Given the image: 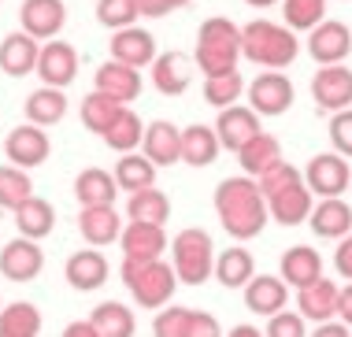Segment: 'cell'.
Wrapping results in <instances>:
<instances>
[{
  "label": "cell",
  "mask_w": 352,
  "mask_h": 337,
  "mask_svg": "<svg viewBox=\"0 0 352 337\" xmlns=\"http://www.w3.org/2000/svg\"><path fill=\"white\" fill-rule=\"evenodd\" d=\"M215 215L234 241L260 237L263 226H267V219H271L267 200H263V193H260V182L249 178V175L223 178L215 186Z\"/></svg>",
  "instance_id": "6da1fadb"
},
{
  "label": "cell",
  "mask_w": 352,
  "mask_h": 337,
  "mask_svg": "<svg viewBox=\"0 0 352 337\" xmlns=\"http://www.w3.org/2000/svg\"><path fill=\"white\" fill-rule=\"evenodd\" d=\"M260 193L267 200V211H271L274 223L300 226L311 219V208H316L311 204V189L293 163H278L274 171H267L260 178Z\"/></svg>",
  "instance_id": "7a4b0ae2"
},
{
  "label": "cell",
  "mask_w": 352,
  "mask_h": 337,
  "mask_svg": "<svg viewBox=\"0 0 352 337\" xmlns=\"http://www.w3.org/2000/svg\"><path fill=\"white\" fill-rule=\"evenodd\" d=\"M300 41L285 23H271V19H252L241 26V56L256 67L267 71H282L297 60Z\"/></svg>",
  "instance_id": "3957f363"
},
{
  "label": "cell",
  "mask_w": 352,
  "mask_h": 337,
  "mask_svg": "<svg viewBox=\"0 0 352 337\" xmlns=\"http://www.w3.org/2000/svg\"><path fill=\"white\" fill-rule=\"evenodd\" d=\"M237 60H241V26L223 15L204 19L201 30H197V52H193V63L201 67V74L204 78L230 74L237 71Z\"/></svg>",
  "instance_id": "277c9868"
},
{
  "label": "cell",
  "mask_w": 352,
  "mask_h": 337,
  "mask_svg": "<svg viewBox=\"0 0 352 337\" xmlns=\"http://www.w3.org/2000/svg\"><path fill=\"white\" fill-rule=\"evenodd\" d=\"M119 278H122V285L130 289V296L138 301V307H145V312L167 307L170 296H175V289H178L175 267L164 263V259H122Z\"/></svg>",
  "instance_id": "5b68a950"
},
{
  "label": "cell",
  "mask_w": 352,
  "mask_h": 337,
  "mask_svg": "<svg viewBox=\"0 0 352 337\" xmlns=\"http://www.w3.org/2000/svg\"><path fill=\"white\" fill-rule=\"evenodd\" d=\"M170 267H175L178 282L186 285H204L208 278H215V241L201 226L178 230L170 241Z\"/></svg>",
  "instance_id": "8992f818"
},
{
  "label": "cell",
  "mask_w": 352,
  "mask_h": 337,
  "mask_svg": "<svg viewBox=\"0 0 352 337\" xmlns=\"http://www.w3.org/2000/svg\"><path fill=\"white\" fill-rule=\"evenodd\" d=\"M304 182H308L311 197H319V200L341 197V193L352 186L349 160L338 156V152H319V156H311L308 167H304Z\"/></svg>",
  "instance_id": "52a82bcc"
},
{
  "label": "cell",
  "mask_w": 352,
  "mask_h": 337,
  "mask_svg": "<svg viewBox=\"0 0 352 337\" xmlns=\"http://www.w3.org/2000/svg\"><path fill=\"white\" fill-rule=\"evenodd\" d=\"M249 108L260 115V119H274V115H285L293 108V82L285 78L282 71H263L249 82Z\"/></svg>",
  "instance_id": "ba28073f"
},
{
  "label": "cell",
  "mask_w": 352,
  "mask_h": 337,
  "mask_svg": "<svg viewBox=\"0 0 352 337\" xmlns=\"http://www.w3.org/2000/svg\"><path fill=\"white\" fill-rule=\"evenodd\" d=\"M52 152V141L49 133H45L41 127H34V122H19V127L4 138V156L12 160V167H41L45 160H49Z\"/></svg>",
  "instance_id": "9c48e42d"
},
{
  "label": "cell",
  "mask_w": 352,
  "mask_h": 337,
  "mask_svg": "<svg viewBox=\"0 0 352 337\" xmlns=\"http://www.w3.org/2000/svg\"><path fill=\"white\" fill-rule=\"evenodd\" d=\"M311 100L322 111H349L352 108V71L345 63L338 67H319L311 78Z\"/></svg>",
  "instance_id": "30bf717a"
},
{
  "label": "cell",
  "mask_w": 352,
  "mask_h": 337,
  "mask_svg": "<svg viewBox=\"0 0 352 337\" xmlns=\"http://www.w3.org/2000/svg\"><path fill=\"white\" fill-rule=\"evenodd\" d=\"M19 23L37 41H56L67 26V4L63 0H23L19 4Z\"/></svg>",
  "instance_id": "8fae6325"
},
{
  "label": "cell",
  "mask_w": 352,
  "mask_h": 337,
  "mask_svg": "<svg viewBox=\"0 0 352 337\" xmlns=\"http://www.w3.org/2000/svg\"><path fill=\"white\" fill-rule=\"evenodd\" d=\"M45 271V252L30 237H15L0 248V274L8 282H34Z\"/></svg>",
  "instance_id": "7c38bea8"
},
{
  "label": "cell",
  "mask_w": 352,
  "mask_h": 337,
  "mask_svg": "<svg viewBox=\"0 0 352 337\" xmlns=\"http://www.w3.org/2000/svg\"><path fill=\"white\" fill-rule=\"evenodd\" d=\"M308 52L319 67H338L352 52V30L345 23H338V19H322L308 34Z\"/></svg>",
  "instance_id": "4fadbf2b"
},
{
  "label": "cell",
  "mask_w": 352,
  "mask_h": 337,
  "mask_svg": "<svg viewBox=\"0 0 352 337\" xmlns=\"http://www.w3.org/2000/svg\"><path fill=\"white\" fill-rule=\"evenodd\" d=\"M37 78H41V85H52V89H67L78 78V52H74V45L45 41L41 60H37Z\"/></svg>",
  "instance_id": "5bb4252c"
},
{
  "label": "cell",
  "mask_w": 352,
  "mask_h": 337,
  "mask_svg": "<svg viewBox=\"0 0 352 337\" xmlns=\"http://www.w3.org/2000/svg\"><path fill=\"white\" fill-rule=\"evenodd\" d=\"M193 74H197L193 56L178 52V48L160 52L156 63H152V85H156L164 96H182L189 85H193Z\"/></svg>",
  "instance_id": "9a60e30c"
},
{
  "label": "cell",
  "mask_w": 352,
  "mask_h": 337,
  "mask_svg": "<svg viewBox=\"0 0 352 337\" xmlns=\"http://www.w3.org/2000/svg\"><path fill=\"white\" fill-rule=\"evenodd\" d=\"M215 133H219V144L230 152H241L252 138H260L263 127H260V115L245 104H234V108H223L215 119Z\"/></svg>",
  "instance_id": "2e32d148"
},
{
  "label": "cell",
  "mask_w": 352,
  "mask_h": 337,
  "mask_svg": "<svg viewBox=\"0 0 352 337\" xmlns=\"http://www.w3.org/2000/svg\"><path fill=\"white\" fill-rule=\"evenodd\" d=\"M111 267L108 259H104L100 248H78L74 256H67V263H63V278H67L71 289H78V293H93V289H100L108 282Z\"/></svg>",
  "instance_id": "e0dca14e"
},
{
  "label": "cell",
  "mask_w": 352,
  "mask_h": 337,
  "mask_svg": "<svg viewBox=\"0 0 352 337\" xmlns=\"http://www.w3.org/2000/svg\"><path fill=\"white\" fill-rule=\"evenodd\" d=\"M37 60H41V41L26 30H15L0 41V71L12 74V78L37 74Z\"/></svg>",
  "instance_id": "ac0fdd59"
},
{
  "label": "cell",
  "mask_w": 352,
  "mask_h": 337,
  "mask_svg": "<svg viewBox=\"0 0 352 337\" xmlns=\"http://www.w3.org/2000/svg\"><path fill=\"white\" fill-rule=\"evenodd\" d=\"M93 89L108 93L111 100H119L122 108H130V100H138V96H141V71H134V67H126L119 60H104L97 67Z\"/></svg>",
  "instance_id": "d6986e66"
},
{
  "label": "cell",
  "mask_w": 352,
  "mask_h": 337,
  "mask_svg": "<svg viewBox=\"0 0 352 337\" xmlns=\"http://www.w3.org/2000/svg\"><path fill=\"white\" fill-rule=\"evenodd\" d=\"M111 60H119V63H126V67H134V71H141V67H152L156 63V37H152L148 30H141V26H126V30H119V34H111Z\"/></svg>",
  "instance_id": "ffe728a7"
},
{
  "label": "cell",
  "mask_w": 352,
  "mask_h": 337,
  "mask_svg": "<svg viewBox=\"0 0 352 337\" xmlns=\"http://www.w3.org/2000/svg\"><path fill=\"white\" fill-rule=\"evenodd\" d=\"M338 301H341V285L330 282V278H319V282L297 289V312L316 326L319 323H334Z\"/></svg>",
  "instance_id": "44dd1931"
},
{
  "label": "cell",
  "mask_w": 352,
  "mask_h": 337,
  "mask_svg": "<svg viewBox=\"0 0 352 337\" xmlns=\"http://www.w3.org/2000/svg\"><path fill=\"white\" fill-rule=\"evenodd\" d=\"M141 152L156 163V167H170V163H182V130L167 119H156L145 127V141Z\"/></svg>",
  "instance_id": "7402d4cb"
},
{
  "label": "cell",
  "mask_w": 352,
  "mask_h": 337,
  "mask_svg": "<svg viewBox=\"0 0 352 337\" xmlns=\"http://www.w3.org/2000/svg\"><path fill=\"white\" fill-rule=\"evenodd\" d=\"M285 301H289V285L282 282V274H256L249 285H245V307L252 315H278L285 312Z\"/></svg>",
  "instance_id": "603a6c76"
},
{
  "label": "cell",
  "mask_w": 352,
  "mask_h": 337,
  "mask_svg": "<svg viewBox=\"0 0 352 337\" xmlns=\"http://www.w3.org/2000/svg\"><path fill=\"white\" fill-rule=\"evenodd\" d=\"M119 245H122V259H160L164 248H170L164 226L156 223H126Z\"/></svg>",
  "instance_id": "cb8c5ba5"
},
{
  "label": "cell",
  "mask_w": 352,
  "mask_h": 337,
  "mask_svg": "<svg viewBox=\"0 0 352 337\" xmlns=\"http://www.w3.org/2000/svg\"><path fill=\"white\" fill-rule=\"evenodd\" d=\"M74 197H78L82 208H108V204H116V197H119V182L104 167H85L82 175L74 178Z\"/></svg>",
  "instance_id": "d4e9b609"
},
{
  "label": "cell",
  "mask_w": 352,
  "mask_h": 337,
  "mask_svg": "<svg viewBox=\"0 0 352 337\" xmlns=\"http://www.w3.org/2000/svg\"><path fill=\"white\" fill-rule=\"evenodd\" d=\"M78 234L89 241L93 248H104V245H111V241H119L122 237V219H119L116 204H108V208H82L78 211Z\"/></svg>",
  "instance_id": "484cf974"
},
{
  "label": "cell",
  "mask_w": 352,
  "mask_h": 337,
  "mask_svg": "<svg viewBox=\"0 0 352 337\" xmlns=\"http://www.w3.org/2000/svg\"><path fill=\"white\" fill-rule=\"evenodd\" d=\"M308 226L316 230V237H327V241H341L352 234V208L345 204L341 197H330V200H319L311 208V219Z\"/></svg>",
  "instance_id": "4316f807"
},
{
  "label": "cell",
  "mask_w": 352,
  "mask_h": 337,
  "mask_svg": "<svg viewBox=\"0 0 352 337\" xmlns=\"http://www.w3.org/2000/svg\"><path fill=\"white\" fill-rule=\"evenodd\" d=\"M322 278V256L308 245H293L282 252V282L293 289H304Z\"/></svg>",
  "instance_id": "83f0119b"
},
{
  "label": "cell",
  "mask_w": 352,
  "mask_h": 337,
  "mask_svg": "<svg viewBox=\"0 0 352 337\" xmlns=\"http://www.w3.org/2000/svg\"><path fill=\"white\" fill-rule=\"evenodd\" d=\"M237 163H241V171H245L249 178L260 182L267 171H274L278 163H285V160H282L278 138H274V133H260V138H252L241 152H237Z\"/></svg>",
  "instance_id": "f1b7e54d"
},
{
  "label": "cell",
  "mask_w": 352,
  "mask_h": 337,
  "mask_svg": "<svg viewBox=\"0 0 352 337\" xmlns=\"http://www.w3.org/2000/svg\"><path fill=\"white\" fill-rule=\"evenodd\" d=\"M26 111V122H34V127H56V122L67 119V93L63 89H52V85H41V89H34L26 96L23 104Z\"/></svg>",
  "instance_id": "f546056e"
},
{
  "label": "cell",
  "mask_w": 352,
  "mask_h": 337,
  "mask_svg": "<svg viewBox=\"0 0 352 337\" xmlns=\"http://www.w3.org/2000/svg\"><path fill=\"white\" fill-rule=\"evenodd\" d=\"M215 278L219 285L226 289H245L256 278V259L249 248L234 245V248H223V252L215 256Z\"/></svg>",
  "instance_id": "4dcf8cb0"
},
{
  "label": "cell",
  "mask_w": 352,
  "mask_h": 337,
  "mask_svg": "<svg viewBox=\"0 0 352 337\" xmlns=\"http://www.w3.org/2000/svg\"><path fill=\"white\" fill-rule=\"evenodd\" d=\"M12 215H15V230H19V237L41 241V237H49L52 230H56V208H52L45 197H30L23 208H15Z\"/></svg>",
  "instance_id": "1f68e13d"
},
{
  "label": "cell",
  "mask_w": 352,
  "mask_h": 337,
  "mask_svg": "<svg viewBox=\"0 0 352 337\" xmlns=\"http://www.w3.org/2000/svg\"><path fill=\"white\" fill-rule=\"evenodd\" d=\"M219 149H223V144H219L215 127L193 122V127L182 130V163H189V167H212Z\"/></svg>",
  "instance_id": "d6a6232c"
},
{
  "label": "cell",
  "mask_w": 352,
  "mask_h": 337,
  "mask_svg": "<svg viewBox=\"0 0 352 337\" xmlns=\"http://www.w3.org/2000/svg\"><path fill=\"white\" fill-rule=\"evenodd\" d=\"M111 175H116L122 193L134 197V193L156 186V163H152L145 152H141V156H138V152H126V156L116 160V171H111Z\"/></svg>",
  "instance_id": "836d02e7"
},
{
  "label": "cell",
  "mask_w": 352,
  "mask_h": 337,
  "mask_svg": "<svg viewBox=\"0 0 352 337\" xmlns=\"http://www.w3.org/2000/svg\"><path fill=\"white\" fill-rule=\"evenodd\" d=\"M89 323L97 326L100 337H134V330H138L134 312H130L126 304H119V301H100L89 312Z\"/></svg>",
  "instance_id": "e575fe53"
},
{
  "label": "cell",
  "mask_w": 352,
  "mask_h": 337,
  "mask_svg": "<svg viewBox=\"0 0 352 337\" xmlns=\"http://www.w3.org/2000/svg\"><path fill=\"white\" fill-rule=\"evenodd\" d=\"M126 219L130 223H156V226H164L167 219H170V197L164 189H141L134 193V197L126 200Z\"/></svg>",
  "instance_id": "d590c367"
},
{
  "label": "cell",
  "mask_w": 352,
  "mask_h": 337,
  "mask_svg": "<svg viewBox=\"0 0 352 337\" xmlns=\"http://www.w3.org/2000/svg\"><path fill=\"white\" fill-rule=\"evenodd\" d=\"M141 141H145V122H141V115L134 108H122L116 115V122L108 127V133H104V144H108L111 152H119V156L134 152Z\"/></svg>",
  "instance_id": "8d00e7d4"
},
{
  "label": "cell",
  "mask_w": 352,
  "mask_h": 337,
  "mask_svg": "<svg viewBox=\"0 0 352 337\" xmlns=\"http://www.w3.org/2000/svg\"><path fill=\"white\" fill-rule=\"evenodd\" d=\"M41 334V312L30 301H15L0 307V337H37Z\"/></svg>",
  "instance_id": "74e56055"
},
{
  "label": "cell",
  "mask_w": 352,
  "mask_h": 337,
  "mask_svg": "<svg viewBox=\"0 0 352 337\" xmlns=\"http://www.w3.org/2000/svg\"><path fill=\"white\" fill-rule=\"evenodd\" d=\"M122 111V104L119 100H111L108 93H97L93 89L89 96H82V127L85 130H93V133H108V127L116 122V115Z\"/></svg>",
  "instance_id": "f35d334b"
},
{
  "label": "cell",
  "mask_w": 352,
  "mask_h": 337,
  "mask_svg": "<svg viewBox=\"0 0 352 337\" xmlns=\"http://www.w3.org/2000/svg\"><path fill=\"white\" fill-rule=\"evenodd\" d=\"M34 197V182L30 175H26L23 167H0V208L4 211H15V208H23L26 200Z\"/></svg>",
  "instance_id": "ab89813d"
},
{
  "label": "cell",
  "mask_w": 352,
  "mask_h": 337,
  "mask_svg": "<svg viewBox=\"0 0 352 337\" xmlns=\"http://www.w3.org/2000/svg\"><path fill=\"white\" fill-rule=\"evenodd\" d=\"M327 15V0H282V19L293 34H311Z\"/></svg>",
  "instance_id": "60d3db41"
},
{
  "label": "cell",
  "mask_w": 352,
  "mask_h": 337,
  "mask_svg": "<svg viewBox=\"0 0 352 337\" xmlns=\"http://www.w3.org/2000/svg\"><path fill=\"white\" fill-rule=\"evenodd\" d=\"M249 89V82L241 78V71H230V74H219V78H204V100L212 108H234L241 100V93Z\"/></svg>",
  "instance_id": "b9f144b4"
},
{
  "label": "cell",
  "mask_w": 352,
  "mask_h": 337,
  "mask_svg": "<svg viewBox=\"0 0 352 337\" xmlns=\"http://www.w3.org/2000/svg\"><path fill=\"white\" fill-rule=\"evenodd\" d=\"M193 307H160L152 319V337H193Z\"/></svg>",
  "instance_id": "7bdbcfd3"
},
{
  "label": "cell",
  "mask_w": 352,
  "mask_h": 337,
  "mask_svg": "<svg viewBox=\"0 0 352 337\" xmlns=\"http://www.w3.org/2000/svg\"><path fill=\"white\" fill-rule=\"evenodd\" d=\"M138 0H97V23L108 26V30H126V26H138Z\"/></svg>",
  "instance_id": "ee69618b"
},
{
  "label": "cell",
  "mask_w": 352,
  "mask_h": 337,
  "mask_svg": "<svg viewBox=\"0 0 352 337\" xmlns=\"http://www.w3.org/2000/svg\"><path fill=\"white\" fill-rule=\"evenodd\" d=\"M267 337H308V319H304L300 312H278L267 319V330H263Z\"/></svg>",
  "instance_id": "f6af8a7d"
},
{
  "label": "cell",
  "mask_w": 352,
  "mask_h": 337,
  "mask_svg": "<svg viewBox=\"0 0 352 337\" xmlns=\"http://www.w3.org/2000/svg\"><path fill=\"white\" fill-rule=\"evenodd\" d=\"M330 141H334L338 156L352 160V108L349 111H338L334 119H330Z\"/></svg>",
  "instance_id": "bcb514c9"
},
{
  "label": "cell",
  "mask_w": 352,
  "mask_h": 337,
  "mask_svg": "<svg viewBox=\"0 0 352 337\" xmlns=\"http://www.w3.org/2000/svg\"><path fill=\"white\" fill-rule=\"evenodd\" d=\"M186 4H193V0H138L141 15H148V19H164L170 12H178V8H186Z\"/></svg>",
  "instance_id": "7dc6e473"
},
{
  "label": "cell",
  "mask_w": 352,
  "mask_h": 337,
  "mask_svg": "<svg viewBox=\"0 0 352 337\" xmlns=\"http://www.w3.org/2000/svg\"><path fill=\"white\" fill-rule=\"evenodd\" d=\"M193 337H226L223 326L212 312H197V323H193Z\"/></svg>",
  "instance_id": "c3c4849f"
},
{
  "label": "cell",
  "mask_w": 352,
  "mask_h": 337,
  "mask_svg": "<svg viewBox=\"0 0 352 337\" xmlns=\"http://www.w3.org/2000/svg\"><path fill=\"white\" fill-rule=\"evenodd\" d=\"M334 267H338L341 278H349V282H352V234L341 237V245H338V252H334Z\"/></svg>",
  "instance_id": "681fc988"
},
{
  "label": "cell",
  "mask_w": 352,
  "mask_h": 337,
  "mask_svg": "<svg viewBox=\"0 0 352 337\" xmlns=\"http://www.w3.org/2000/svg\"><path fill=\"white\" fill-rule=\"evenodd\" d=\"M63 337H100V334H97V326H93L89 319H74V323L63 326Z\"/></svg>",
  "instance_id": "f907efd6"
},
{
  "label": "cell",
  "mask_w": 352,
  "mask_h": 337,
  "mask_svg": "<svg viewBox=\"0 0 352 337\" xmlns=\"http://www.w3.org/2000/svg\"><path fill=\"white\" fill-rule=\"evenodd\" d=\"M338 319L352 330V282L341 289V301H338Z\"/></svg>",
  "instance_id": "816d5d0a"
},
{
  "label": "cell",
  "mask_w": 352,
  "mask_h": 337,
  "mask_svg": "<svg viewBox=\"0 0 352 337\" xmlns=\"http://www.w3.org/2000/svg\"><path fill=\"white\" fill-rule=\"evenodd\" d=\"M308 337H352V334H349L345 323H319Z\"/></svg>",
  "instance_id": "f5cc1de1"
},
{
  "label": "cell",
  "mask_w": 352,
  "mask_h": 337,
  "mask_svg": "<svg viewBox=\"0 0 352 337\" xmlns=\"http://www.w3.org/2000/svg\"><path fill=\"white\" fill-rule=\"evenodd\" d=\"M226 337H267V334H260V326H249V323H241V326H234Z\"/></svg>",
  "instance_id": "db71d44e"
},
{
  "label": "cell",
  "mask_w": 352,
  "mask_h": 337,
  "mask_svg": "<svg viewBox=\"0 0 352 337\" xmlns=\"http://www.w3.org/2000/svg\"><path fill=\"white\" fill-rule=\"evenodd\" d=\"M249 8H271V4H278V0H245Z\"/></svg>",
  "instance_id": "11a10c76"
}]
</instances>
